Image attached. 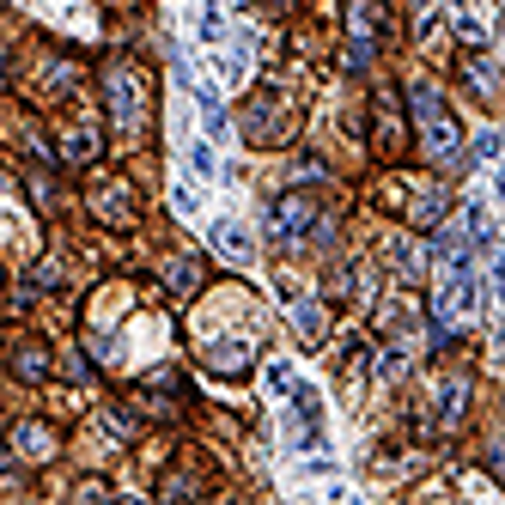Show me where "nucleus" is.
Returning <instances> with one entry per match:
<instances>
[{
  "mask_svg": "<svg viewBox=\"0 0 505 505\" xmlns=\"http://www.w3.org/2000/svg\"><path fill=\"white\" fill-rule=\"evenodd\" d=\"M12 444H19L31 463H49V457H55V433H49V426H37V420H31V426H19Z\"/></svg>",
  "mask_w": 505,
  "mask_h": 505,
  "instance_id": "obj_4",
  "label": "nucleus"
},
{
  "mask_svg": "<svg viewBox=\"0 0 505 505\" xmlns=\"http://www.w3.org/2000/svg\"><path fill=\"white\" fill-rule=\"evenodd\" d=\"M213 244H219L226 256H237V262L250 256V237H244V226H232V219H219V226H213Z\"/></svg>",
  "mask_w": 505,
  "mask_h": 505,
  "instance_id": "obj_5",
  "label": "nucleus"
},
{
  "mask_svg": "<svg viewBox=\"0 0 505 505\" xmlns=\"http://www.w3.org/2000/svg\"><path fill=\"white\" fill-rule=\"evenodd\" d=\"M12 371H19V377H43V347H25V353H12Z\"/></svg>",
  "mask_w": 505,
  "mask_h": 505,
  "instance_id": "obj_7",
  "label": "nucleus"
},
{
  "mask_svg": "<svg viewBox=\"0 0 505 505\" xmlns=\"http://www.w3.org/2000/svg\"><path fill=\"white\" fill-rule=\"evenodd\" d=\"M293 323H299V335H304V341L323 335V310H317V304H293Z\"/></svg>",
  "mask_w": 505,
  "mask_h": 505,
  "instance_id": "obj_6",
  "label": "nucleus"
},
{
  "mask_svg": "<svg viewBox=\"0 0 505 505\" xmlns=\"http://www.w3.org/2000/svg\"><path fill=\"white\" fill-rule=\"evenodd\" d=\"M189 165L202 170V177H213V153H207V146H195V153H189Z\"/></svg>",
  "mask_w": 505,
  "mask_h": 505,
  "instance_id": "obj_8",
  "label": "nucleus"
},
{
  "mask_svg": "<svg viewBox=\"0 0 505 505\" xmlns=\"http://www.w3.org/2000/svg\"><path fill=\"white\" fill-rule=\"evenodd\" d=\"M414 110H420L426 153H433V159H457V153H463V135H457V122H451V110H444V98H438L433 86H420V92H414Z\"/></svg>",
  "mask_w": 505,
  "mask_h": 505,
  "instance_id": "obj_1",
  "label": "nucleus"
},
{
  "mask_svg": "<svg viewBox=\"0 0 505 505\" xmlns=\"http://www.w3.org/2000/svg\"><path fill=\"white\" fill-rule=\"evenodd\" d=\"M310 226H317V207L304 202V195H286V202L274 207V237H286V244H293V237H304Z\"/></svg>",
  "mask_w": 505,
  "mask_h": 505,
  "instance_id": "obj_3",
  "label": "nucleus"
},
{
  "mask_svg": "<svg viewBox=\"0 0 505 505\" xmlns=\"http://www.w3.org/2000/svg\"><path fill=\"white\" fill-rule=\"evenodd\" d=\"M110 110H116V122L122 128H135L140 116H146V92H140V73L135 68H110Z\"/></svg>",
  "mask_w": 505,
  "mask_h": 505,
  "instance_id": "obj_2",
  "label": "nucleus"
}]
</instances>
